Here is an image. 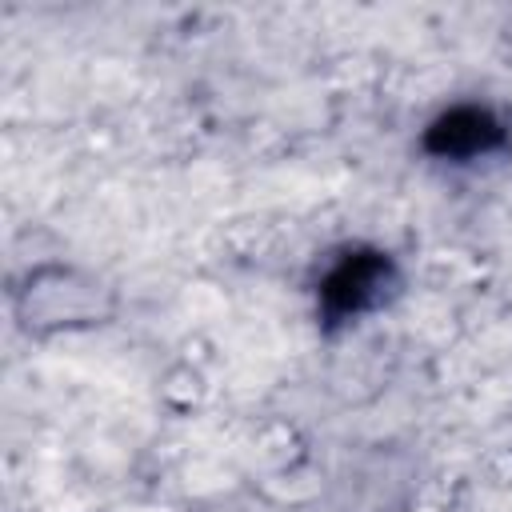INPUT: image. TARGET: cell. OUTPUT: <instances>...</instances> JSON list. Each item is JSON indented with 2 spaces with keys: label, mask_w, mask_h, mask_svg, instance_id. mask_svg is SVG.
<instances>
[{
  "label": "cell",
  "mask_w": 512,
  "mask_h": 512,
  "mask_svg": "<svg viewBox=\"0 0 512 512\" xmlns=\"http://www.w3.org/2000/svg\"><path fill=\"white\" fill-rule=\"evenodd\" d=\"M376 276H380V264L376 260H348L332 280H328V304L336 312H348V308H360L364 296L376 288Z\"/></svg>",
  "instance_id": "6da1fadb"
}]
</instances>
